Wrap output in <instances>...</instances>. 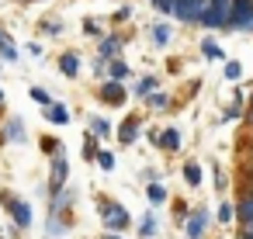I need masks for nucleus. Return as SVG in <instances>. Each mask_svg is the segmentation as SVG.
Here are the masks:
<instances>
[{
  "label": "nucleus",
  "mask_w": 253,
  "mask_h": 239,
  "mask_svg": "<svg viewBox=\"0 0 253 239\" xmlns=\"http://www.w3.org/2000/svg\"><path fill=\"white\" fill-rule=\"evenodd\" d=\"M97 211H101V225L104 232H128L132 229V211L115 201V198H97Z\"/></svg>",
  "instance_id": "1"
},
{
  "label": "nucleus",
  "mask_w": 253,
  "mask_h": 239,
  "mask_svg": "<svg viewBox=\"0 0 253 239\" xmlns=\"http://www.w3.org/2000/svg\"><path fill=\"white\" fill-rule=\"evenodd\" d=\"M232 14H236V0H211V4H208V14H205V21H201V28H208V32L232 28Z\"/></svg>",
  "instance_id": "2"
},
{
  "label": "nucleus",
  "mask_w": 253,
  "mask_h": 239,
  "mask_svg": "<svg viewBox=\"0 0 253 239\" xmlns=\"http://www.w3.org/2000/svg\"><path fill=\"white\" fill-rule=\"evenodd\" d=\"M66 177H70V159H66V149L59 146L49 159V198H56L59 191H66Z\"/></svg>",
  "instance_id": "3"
},
{
  "label": "nucleus",
  "mask_w": 253,
  "mask_h": 239,
  "mask_svg": "<svg viewBox=\"0 0 253 239\" xmlns=\"http://www.w3.org/2000/svg\"><path fill=\"white\" fill-rule=\"evenodd\" d=\"M208 4L211 0H177L173 4V21H184V25H201L205 14H208Z\"/></svg>",
  "instance_id": "4"
},
{
  "label": "nucleus",
  "mask_w": 253,
  "mask_h": 239,
  "mask_svg": "<svg viewBox=\"0 0 253 239\" xmlns=\"http://www.w3.org/2000/svg\"><path fill=\"white\" fill-rule=\"evenodd\" d=\"M97 97H101L104 104H111V108H122V104L128 101V87H125V83H118V80H101Z\"/></svg>",
  "instance_id": "5"
},
{
  "label": "nucleus",
  "mask_w": 253,
  "mask_h": 239,
  "mask_svg": "<svg viewBox=\"0 0 253 239\" xmlns=\"http://www.w3.org/2000/svg\"><path fill=\"white\" fill-rule=\"evenodd\" d=\"M4 204H7V211H11V218H14V225H18V229H28V225L35 222V215H32V204H28V201L14 198V194H4Z\"/></svg>",
  "instance_id": "6"
},
{
  "label": "nucleus",
  "mask_w": 253,
  "mask_h": 239,
  "mask_svg": "<svg viewBox=\"0 0 253 239\" xmlns=\"http://www.w3.org/2000/svg\"><path fill=\"white\" fill-rule=\"evenodd\" d=\"M229 32H253V0H236V14Z\"/></svg>",
  "instance_id": "7"
},
{
  "label": "nucleus",
  "mask_w": 253,
  "mask_h": 239,
  "mask_svg": "<svg viewBox=\"0 0 253 239\" xmlns=\"http://www.w3.org/2000/svg\"><path fill=\"white\" fill-rule=\"evenodd\" d=\"M122 42H125V35H104L97 42V59H104V63L122 59Z\"/></svg>",
  "instance_id": "8"
},
{
  "label": "nucleus",
  "mask_w": 253,
  "mask_h": 239,
  "mask_svg": "<svg viewBox=\"0 0 253 239\" xmlns=\"http://www.w3.org/2000/svg\"><path fill=\"white\" fill-rule=\"evenodd\" d=\"M205 229H208V211H205V208H194V211L184 218V236H187V239H201Z\"/></svg>",
  "instance_id": "9"
},
{
  "label": "nucleus",
  "mask_w": 253,
  "mask_h": 239,
  "mask_svg": "<svg viewBox=\"0 0 253 239\" xmlns=\"http://www.w3.org/2000/svg\"><path fill=\"white\" fill-rule=\"evenodd\" d=\"M80 70H84V59H80V52L66 49V52L59 56V73H63L66 80H77V77H80Z\"/></svg>",
  "instance_id": "10"
},
{
  "label": "nucleus",
  "mask_w": 253,
  "mask_h": 239,
  "mask_svg": "<svg viewBox=\"0 0 253 239\" xmlns=\"http://www.w3.org/2000/svg\"><path fill=\"white\" fill-rule=\"evenodd\" d=\"M139 128H142V121H139L135 115H128V118L118 125V132H115V135H118V142H122V146H132V142L139 139Z\"/></svg>",
  "instance_id": "11"
},
{
  "label": "nucleus",
  "mask_w": 253,
  "mask_h": 239,
  "mask_svg": "<svg viewBox=\"0 0 253 239\" xmlns=\"http://www.w3.org/2000/svg\"><path fill=\"white\" fill-rule=\"evenodd\" d=\"M0 59L4 63H18V42H14V35L0 25Z\"/></svg>",
  "instance_id": "12"
},
{
  "label": "nucleus",
  "mask_w": 253,
  "mask_h": 239,
  "mask_svg": "<svg viewBox=\"0 0 253 239\" xmlns=\"http://www.w3.org/2000/svg\"><path fill=\"white\" fill-rule=\"evenodd\" d=\"M87 128H90V139H101V142L115 135V125H111L108 118H101V115H94V118L87 121Z\"/></svg>",
  "instance_id": "13"
},
{
  "label": "nucleus",
  "mask_w": 253,
  "mask_h": 239,
  "mask_svg": "<svg viewBox=\"0 0 253 239\" xmlns=\"http://www.w3.org/2000/svg\"><path fill=\"white\" fill-rule=\"evenodd\" d=\"M28 139V128L21 118H7L4 121V142H25Z\"/></svg>",
  "instance_id": "14"
},
{
  "label": "nucleus",
  "mask_w": 253,
  "mask_h": 239,
  "mask_svg": "<svg viewBox=\"0 0 253 239\" xmlns=\"http://www.w3.org/2000/svg\"><path fill=\"white\" fill-rule=\"evenodd\" d=\"M156 87H160V77H153V73H146V77H139V80L132 83V94L146 101L149 94H156Z\"/></svg>",
  "instance_id": "15"
},
{
  "label": "nucleus",
  "mask_w": 253,
  "mask_h": 239,
  "mask_svg": "<svg viewBox=\"0 0 253 239\" xmlns=\"http://www.w3.org/2000/svg\"><path fill=\"white\" fill-rule=\"evenodd\" d=\"M42 118L49 125H70V108L66 104H49V108H42Z\"/></svg>",
  "instance_id": "16"
},
{
  "label": "nucleus",
  "mask_w": 253,
  "mask_h": 239,
  "mask_svg": "<svg viewBox=\"0 0 253 239\" xmlns=\"http://www.w3.org/2000/svg\"><path fill=\"white\" fill-rule=\"evenodd\" d=\"M236 218H239V225L243 222H253V187L243 191V198L236 201Z\"/></svg>",
  "instance_id": "17"
},
{
  "label": "nucleus",
  "mask_w": 253,
  "mask_h": 239,
  "mask_svg": "<svg viewBox=\"0 0 253 239\" xmlns=\"http://www.w3.org/2000/svg\"><path fill=\"white\" fill-rule=\"evenodd\" d=\"M160 149H167V153H177L180 149V128H160Z\"/></svg>",
  "instance_id": "18"
},
{
  "label": "nucleus",
  "mask_w": 253,
  "mask_h": 239,
  "mask_svg": "<svg viewBox=\"0 0 253 239\" xmlns=\"http://www.w3.org/2000/svg\"><path fill=\"white\" fill-rule=\"evenodd\" d=\"M146 198H149V204H153V208H156V204H163V201L170 198V194H167V184H163V180H149V184H146Z\"/></svg>",
  "instance_id": "19"
},
{
  "label": "nucleus",
  "mask_w": 253,
  "mask_h": 239,
  "mask_svg": "<svg viewBox=\"0 0 253 239\" xmlns=\"http://www.w3.org/2000/svg\"><path fill=\"white\" fill-rule=\"evenodd\" d=\"M149 35H153V45H156V49H163V45H170V35H173V32H170V25H167V21H156Z\"/></svg>",
  "instance_id": "20"
},
{
  "label": "nucleus",
  "mask_w": 253,
  "mask_h": 239,
  "mask_svg": "<svg viewBox=\"0 0 253 239\" xmlns=\"http://www.w3.org/2000/svg\"><path fill=\"white\" fill-rule=\"evenodd\" d=\"M132 77V70H128V63L125 59H115V63H108V80H118V83H125Z\"/></svg>",
  "instance_id": "21"
},
{
  "label": "nucleus",
  "mask_w": 253,
  "mask_h": 239,
  "mask_svg": "<svg viewBox=\"0 0 253 239\" xmlns=\"http://www.w3.org/2000/svg\"><path fill=\"white\" fill-rule=\"evenodd\" d=\"M184 184H187V187H201V166H198L194 159L184 163Z\"/></svg>",
  "instance_id": "22"
},
{
  "label": "nucleus",
  "mask_w": 253,
  "mask_h": 239,
  "mask_svg": "<svg viewBox=\"0 0 253 239\" xmlns=\"http://www.w3.org/2000/svg\"><path fill=\"white\" fill-rule=\"evenodd\" d=\"M201 56L211 59V63H215V59H225V52H222V45H218L215 39H205V42H201Z\"/></svg>",
  "instance_id": "23"
},
{
  "label": "nucleus",
  "mask_w": 253,
  "mask_h": 239,
  "mask_svg": "<svg viewBox=\"0 0 253 239\" xmlns=\"http://www.w3.org/2000/svg\"><path fill=\"white\" fill-rule=\"evenodd\" d=\"M156 229H160V225H156V215H153V211H146V215H142V222H139V236H142V239H153V236H156Z\"/></svg>",
  "instance_id": "24"
},
{
  "label": "nucleus",
  "mask_w": 253,
  "mask_h": 239,
  "mask_svg": "<svg viewBox=\"0 0 253 239\" xmlns=\"http://www.w3.org/2000/svg\"><path fill=\"white\" fill-rule=\"evenodd\" d=\"M146 108H149V111H163V108H170V97H167L163 90H156V94L146 97Z\"/></svg>",
  "instance_id": "25"
},
{
  "label": "nucleus",
  "mask_w": 253,
  "mask_h": 239,
  "mask_svg": "<svg viewBox=\"0 0 253 239\" xmlns=\"http://www.w3.org/2000/svg\"><path fill=\"white\" fill-rule=\"evenodd\" d=\"M94 163H97V166H101L104 173H111L118 159H115V153H108V149H97V156H94Z\"/></svg>",
  "instance_id": "26"
},
{
  "label": "nucleus",
  "mask_w": 253,
  "mask_h": 239,
  "mask_svg": "<svg viewBox=\"0 0 253 239\" xmlns=\"http://www.w3.org/2000/svg\"><path fill=\"white\" fill-rule=\"evenodd\" d=\"M243 77V63H236V59H225V80L229 83H236Z\"/></svg>",
  "instance_id": "27"
},
{
  "label": "nucleus",
  "mask_w": 253,
  "mask_h": 239,
  "mask_svg": "<svg viewBox=\"0 0 253 239\" xmlns=\"http://www.w3.org/2000/svg\"><path fill=\"white\" fill-rule=\"evenodd\" d=\"M215 218H218L222 225L236 222V204H229V201H225V204H218V215H215Z\"/></svg>",
  "instance_id": "28"
},
{
  "label": "nucleus",
  "mask_w": 253,
  "mask_h": 239,
  "mask_svg": "<svg viewBox=\"0 0 253 239\" xmlns=\"http://www.w3.org/2000/svg\"><path fill=\"white\" fill-rule=\"evenodd\" d=\"M84 32H87V35H94V39H104V28H101V21H97V18H84Z\"/></svg>",
  "instance_id": "29"
},
{
  "label": "nucleus",
  "mask_w": 253,
  "mask_h": 239,
  "mask_svg": "<svg viewBox=\"0 0 253 239\" xmlns=\"http://www.w3.org/2000/svg\"><path fill=\"white\" fill-rule=\"evenodd\" d=\"M28 94H32V101H39L42 108H49V104H56V101H52V94H49V90H42V87H32Z\"/></svg>",
  "instance_id": "30"
},
{
  "label": "nucleus",
  "mask_w": 253,
  "mask_h": 239,
  "mask_svg": "<svg viewBox=\"0 0 253 239\" xmlns=\"http://www.w3.org/2000/svg\"><path fill=\"white\" fill-rule=\"evenodd\" d=\"M128 18H132V4H122V7L115 11V18H111V21H115V25H125Z\"/></svg>",
  "instance_id": "31"
},
{
  "label": "nucleus",
  "mask_w": 253,
  "mask_h": 239,
  "mask_svg": "<svg viewBox=\"0 0 253 239\" xmlns=\"http://www.w3.org/2000/svg\"><path fill=\"white\" fill-rule=\"evenodd\" d=\"M42 32H45V35H59V32H63V25H59V21H52V25H49V21H42Z\"/></svg>",
  "instance_id": "32"
},
{
  "label": "nucleus",
  "mask_w": 253,
  "mask_h": 239,
  "mask_svg": "<svg viewBox=\"0 0 253 239\" xmlns=\"http://www.w3.org/2000/svg\"><path fill=\"white\" fill-rule=\"evenodd\" d=\"M28 52H32V56H42L45 49H42V42H32V45H28Z\"/></svg>",
  "instance_id": "33"
},
{
  "label": "nucleus",
  "mask_w": 253,
  "mask_h": 239,
  "mask_svg": "<svg viewBox=\"0 0 253 239\" xmlns=\"http://www.w3.org/2000/svg\"><path fill=\"white\" fill-rule=\"evenodd\" d=\"M104 239H122V232H104Z\"/></svg>",
  "instance_id": "34"
},
{
  "label": "nucleus",
  "mask_w": 253,
  "mask_h": 239,
  "mask_svg": "<svg viewBox=\"0 0 253 239\" xmlns=\"http://www.w3.org/2000/svg\"><path fill=\"white\" fill-rule=\"evenodd\" d=\"M246 121H250V128H253V104H250V111H246Z\"/></svg>",
  "instance_id": "35"
},
{
  "label": "nucleus",
  "mask_w": 253,
  "mask_h": 239,
  "mask_svg": "<svg viewBox=\"0 0 253 239\" xmlns=\"http://www.w3.org/2000/svg\"><path fill=\"white\" fill-rule=\"evenodd\" d=\"M0 108H4V90H0Z\"/></svg>",
  "instance_id": "36"
},
{
  "label": "nucleus",
  "mask_w": 253,
  "mask_h": 239,
  "mask_svg": "<svg viewBox=\"0 0 253 239\" xmlns=\"http://www.w3.org/2000/svg\"><path fill=\"white\" fill-rule=\"evenodd\" d=\"M250 156H253V139H250Z\"/></svg>",
  "instance_id": "37"
},
{
  "label": "nucleus",
  "mask_w": 253,
  "mask_h": 239,
  "mask_svg": "<svg viewBox=\"0 0 253 239\" xmlns=\"http://www.w3.org/2000/svg\"><path fill=\"white\" fill-rule=\"evenodd\" d=\"M250 180H253V166H250ZM250 187H253V184H250Z\"/></svg>",
  "instance_id": "38"
},
{
  "label": "nucleus",
  "mask_w": 253,
  "mask_h": 239,
  "mask_svg": "<svg viewBox=\"0 0 253 239\" xmlns=\"http://www.w3.org/2000/svg\"><path fill=\"white\" fill-rule=\"evenodd\" d=\"M239 239H253V236H239Z\"/></svg>",
  "instance_id": "39"
},
{
  "label": "nucleus",
  "mask_w": 253,
  "mask_h": 239,
  "mask_svg": "<svg viewBox=\"0 0 253 239\" xmlns=\"http://www.w3.org/2000/svg\"><path fill=\"white\" fill-rule=\"evenodd\" d=\"M0 63H4V59H0Z\"/></svg>",
  "instance_id": "40"
}]
</instances>
